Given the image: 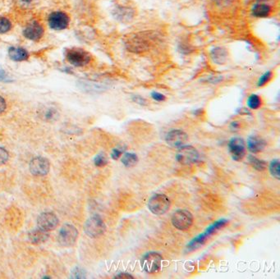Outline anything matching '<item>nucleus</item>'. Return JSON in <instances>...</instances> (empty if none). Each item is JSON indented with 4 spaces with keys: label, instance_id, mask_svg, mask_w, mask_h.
Segmentation results:
<instances>
[{
    "label": "nucleus",
    "instance_id": "obj_1",
    "mask_svg": "<svg viewBox=\"0 0 280 279\" xmlns=\"http://www.w3.org/2000/svg\"><path fill=\"white\" fill-rule=\"evenodd\" d=\"M158 38V35L152 31H139L128 34L125 38V47L127 51L136 55L148 52Z\"/></svg>",
    "mask_w": 280,
    "mask_h": 279
},
{
    "label": "nucleus",
    "instance_id": "obj_2",
    "mask_svg": "<svg viewBox=\"0 0 280 279\" xmlns=\"http://www.w3.org/2000/svg\"><path fill=\"white\" fill-rule=\"evenodd\" d=\"M137 14L136 7L128 0H121L116 2L113 7V16L122 22H130L134 19Z\"/></svg>",
    "mask_w": 280,
    "mask_h": 279
},
{
    "label": "nucleus",
    "instance_id": "obj_3",
    "mask_svg": "<svg viewBox=\"0 0 280 279\" xmlns=\"http://www.w3.org/2000/svg\"><path fill=\"white\" fill-rule=\"evenodd\" d=\"M65 57L67 62L75 67H84L91 61V55L80 48H70L66 50Z\"/></svg>",
    "mask_w": 280,
    "mask_h": 279
},
{
    "label": "nucleus",
    "instance_id": "obj_4",
    "mask_svg": "<svg viewBox=\"0 0 280 279\" xmlns=\"http://www.w3.org/2000/svg\"><path fill=\"white\" fill-rule=\"evenodd\" d=\"M71 18L67 12L57 10L49 14L47 22L50 27L55 31H63L70 25Z\"/></svg>",
    "mask_w": 280,
    "mask_h": 279
},
{
    "label": "nucleus",
    "instance_id": "obj_5",
    "mask_svg": "<svg viewBox=\"0 0 280 279\" xmlns=\"http://www.w3.org/2000/svg\"><path fill=\"white\" fill-rule=\"evenodd\" d=\"M163 258L157 252H149L141 260V268L149 274H155L161 270Z\"/></svg>",
    "mask_w": 280,
    "mask_h": 279
},
{
    "label": "nucleus",
    "instance_id": "obj_6",
    "mask_svg": "<svg viewBox=\"0 0 280 279\" xmlns=\"http://www.w3.org/2000/svg\"><path fill=\"white\" fill-rule=\"evenodd\" d=\"M78 231L73 225L64 224L60 228L57 235V241L62 246L69 247L74 245L77 241Z\"/></svg>",
    "mask_w": 280,
    "mask_h": 279
},
{
    "label": "nucleus",
    "instance_id": "obj_7",
    "mask_svg": "<svg viewBox=\"0 0 280 279\" xmlns=\"http://www.w3.org/2000/svg\"><path fill=\"white\" fill-rule=\"evenodd\" d=\"M148 208L154 215H165L169 210V199L164 194H156L150 199Z\"/></svg>",
    "mask_w": 280,
    "mask_h": 279
},
{
    "label": "nucleus",
    "instance_id": "obj_8",
    "mask_svg": "<svg viewBox=\"0 0 280 279\" xmlns=\"http://www.w3.org/2000/svg\"><path fill=\"white\" fill-rule=\"evenodd\" d=\"M106 229L105 223L98 215L90 218L84 225L85 232L92 238H96L103 235Z\"/></svg>",
    "mask_w": 280,
    "mask_h": 279
},
{
    "label": "nucleus",
    "instance_id": "obj_9",
    "mask_svg": "<svg viewBox=\"0 0 280 279\" xmlns=\"http://www.w3.org/2000/svg\"><path fill=\"white\" fill-rule=\"evenodd\" d=\"M176 159L181 165H192L199 160V153L193 146H182L177 151Z\"/></svg>",
    "mask_w": 280,
    "mask_h": 279
},
{
    "label": "nucleus",
    "instance_id": "obj_10",
    "mask_svg": "<svg viewBox=\"0 0 280 279\" xmlns=\"http://www.w3.org/2000/svg\"><path fill=\"white\" fill-rule=\"evenodd\" d=\"M193 217L189 211L179 210L172 215V223L176 228L179 230H187L192 226Z\"/></svg>",
    "mask_w": 280,
    "mask_h": 279
},
{
    "label": "nucleus",
    "instance_id": "obj_11",
    "mask_svg": "<svg viewBox=\"0 0 280 279\" xmlns=\"http://www.w3.org/2000/svg\"><path fill=\"white\" fill-rule=\"evenodd\" d=\"M45 33L43 25L37 20H31L23 29V36L30 41H37Z\"/></svg>",
    "mask_w": 280,
    "mask_h": 279
},
{
    "label": "nucleus",
    "instance_id": "obj_12",
    "mask_svg": "<svg viewBox=\"0 0 280 279\" xmlns=\"http://www.w3.org/2000/svg\"><path fill=\"white\" fill-rule=\"evenodd\" d=\"M29 167L32 174L41 177V176H45L50 172L51 164L46 158L36 157L32 159L29 165Z\"/></svg>",
    "mask_w": 280,
    "mask_h": 279
},
{
    "label": "nucleus",
    "instance_id": "obj_13",
    "mask_svg": "<svg viewBox=\"0 0 280 279\" xmlns=\"http://www.w3.org/2000/svg\"><path fill=\"white\" fill-rule=\"evenodd\" d=\"M188 140L187 134L182 130L174 129L168 131L166 136V143L173 148H180L184 146Z\"/></svg>",
    "mask_w": 280,
    "mask_h": 279
},
{
    "label": "nucleus",
    "instance_id": "obj_14",
    "mask_svg": "<svg viewBox=\"0 0 280 279\" xmlns=\"http://www.w3.org/2000/svg\"><path fill=\"white\" fill-rule=\"evenodd\" d=\"M228 150L235 161L242 160L246 155V147L243 139L240 137L231 139L228 142Z\"/></svg>",
    "mask_w": 280,
    "mask_h": 279
},
{
    "label": "nucleus",
    "instance_id": "obj_15",
    "mask_svg": "<svg viewBox=\"0 0 280 279\" xmlns=\"http://www.w3.org/2000/svg\"><path fill=\"white\" fill-rule=\"evenodd\" d=\"M37 224L40 228L45 231H52L58 225V219L54 213L45 212L39 215Z\"/></svg>",
    "mask_w": 280,
    "mask_h": 279
},
{
    "label": "nucleus",
    "instance_id": "obj_16",
    "mask_svg": "<svg viewBox=\"0 0 280 279\" xmlns=\"http://www.w3.org/2000/svg\"><path fill=\"white\" fill-rule=\"evenodd\" d=\"M273 7L269 2L265 1H257L254 2L251 8V12L253 17L256 18H266L273 13Z\"/></svg>",
    "mask_w": 280,
    "mask_h": 279
},
{
    "label": "nucleus",
    "instance_id": "obj_17",
    "mask_svg": "<svg viewBox=\"0 0 280 279\" xmlns=\"http://www.w3.org/2000/svg\"><path fill=\"white\" fill-rule=\"evenodd\" d=\"M213 7L219 12H230L237 7L240 0H211Z\"/></svg>",
    "mask_w": 280,
    "mask_h": 279
},
{
    "label": "nucleus",
    "instance_id": "obj_18",
    "mask_svg": "<svg viewBox=\"0 0 280 279\" xmlns=\"http://www.w3.org/2000/svg\"><path fill=\"white\" fill-rule=\"evenodd\" d=\"M247 149L254 154L261 152L266 148V142L263 138L258 136H251L247 139Z\"/></svg>",
    "mask_w": 280,
    "mask_h": 279
},
{
    "label": "nucleus",
    "instance_id": "obj_19",
    "mask_svg": "<svg viewBox=\"0 0 280 279\" xmlns=\"http://www.w3.org/2000/svg\"><path fill=\"white\" fill-rule=\"evenodd\" d=\"M28 237L31 243L41 244L48 240L49 233L48 231H45L38 227L29 231Z\"/></svg>",
    "mask_w": 280,
    "mask_h": 279
},
{
    "label": "nucleus",
    "instance_id": "obj_20",
    "mask_svg": "<svg viewBox=\"0 0 280 279\" xmlns=\"http://www.w3.org/2000/svg\"><path fill=\"white\" fill-rule=\"evenodd\" d=\"M8 56L11 59L16 62H22L28 59L29 54L25 49L19 47H10L8 49Z\"/></svg>",
    "mask_w": 280,
    "mask_h": 279
},
{
    "label": "nucleus",
    "instance_id": "obj_21",
    "mask_svg": "<svg viewBox=\"0 0 280 279\" xmlns=\"http://www.w3.org/2000/svg\"><path fill=\"white\" fill-rule=\"evenodd\" d=\"M211 59L217 64H224L227 62V51L222 47H216L211 52Z\"/></svg>",
    "mask_w": 280,
    "mask_h": 279
},
{
    "label": "nucleus",
    "instance_id": "obj_22",
    "mask_svg": "<svg viewBox=\"0 0 280 279\" xmlns=\"http://www.w3.org/2000/svg\"><path fill=\"white\" fill-rule=\"evenodd\" d=\"M40 1L41 0H14V3L20 9L31 10L36 7Z\"/></svg>",
    "mask_w": 280,
    "mask_h": 279
},
{
    "label": "nucleus",
    "instance_id": "obj_23",
    "mask_svg": "<svg viewBox=\"0 0 280 279\" xmlns=\"http://www.w3.org/2000/svg\"><path fill=\"white\" fill-rule=\"evenodd\" d=\"M247 105L250 110H258L259 108H261L262 105V100H261V96H259L256 94H252L247 98Z\"/></svg>",
    "mask_w": 280,
    "mask_h": 279
},
{
    "label": "nucleus",
    "instance_id": "obj_24",
    "mask_svg": "<svg viewBox=\"0 0 280 279\" xmlns=\"http://www.w3.org/2000/svg\"><path fill=\"white\" fill-rule=\"evenodd\" d=\"M138 157L134 153H125L122 158V163L126 167H130L137 165Z\"/></svg>",
    "mask_w": 280,
    "mask_h": 279
},
{
    "label": "nucleus",
    "instance_id": "obj_25",
    "mask_svg": "<svg viewBox=\"0 0 280 279\" xmlns=\"http://www.w3.org/2000/svg\"><path fill=\"white\" fill-rule=\"evenodd\" d=\"M248 161L250 165L257 171H264L267 167V164L264 160H259L257 158L255 157L253 155H249L248 156Z\"/></svg>",
    "mask_w": 280,
    "mask_h": 279
},
{
    "label": "nucleus",
    "instance_id": "obj_26",
    "mask_svg": "<svg viewBox=\"0 0 280 279\" xmlns=\"http://www.w3.org/2000/svg\"><path fill=\"white\" fill-rule=\"evenodd\" d=\"M12 27V23L9 18L0 16V34L7 33Z\"/></svg>",
    "mask_w": 280,
    "mask_h": 279
},
{
    "label": "nucleus",
    "instance_id": "obj_27",
    "mask_svg": "<svg viewBox=\"0 0 280 279\" xmlns=\"http://www.w3.org/2000/svg\"><path fill=\"white\" fill-rule=\"evenodd\" d=\"M273 75L274 73L272 71H266L265 73H263L259 77L256 85H257L258 87H262V86H266V84H268L271 81V79L273 78Z\"/></svg>",
    "mask_w": 280,
    "mask_h": 279
},
{
    "label": "nucleus",
    "instance_id": "obj_28",
    "mask_svg": "<svg viewBox=\"0 0 280 279\" xmlns=\"http://www.w3.org/2000/svg\"><path fill=\"white\" fill-rule=\"evenodd\" d=\"M42 114H43L44 119L46 121H54L57 117V110H55L53 108H48L44 110Z\"/></svg>",
    "mask_w": 280,
    "mask_h": 279
},
{
    "label": "nucleus",
    "instance_id": "obj_29",
    "mask_svg": "<svg viewBox=\"0 0 280 279\" xmlns=\"http://www.w3.org/2000/svg\"><path fill=\"white\" fill-rule=\"evenodd\" d=\"M280 160L278 159L274 160L270 165V172L271 174L276 178L280 179Z\"/></svg>",
    "mask_w": 280,
    "mask_h": 279
},
{
    "label": "nucleus",
    "instance_id": "obj_30",
    "mask_svg": "<svg viewBox=\"0 0 280 279\" xmlns=\"http://www.w3.org/2000/svg\"><path fill=\"white\" fill-rule=\"evenodd\" d=\"M94 163H95V165L97 167H104V166H106L107 165L108 160H107V157H106V155L103 154V153H101V154H99L95 157Z\"/></svg>",
    "mask_w": 280,
    "mask_h": 279
},
{
    "label": "nucleus",
    "instance_id": "obj_31",
    "mask_svg": "<svg viewBox=\"0 0 280 279\" xmlns=\"http://www.w3.org/2000/svg\"><path fill=\"white\" fill-rule=\"evenodd\" d=\"M86 277V272L82 268L76 267L72 270L71 278L73 279H84Z\"/></svg>",
    "mask_w": 280,
    "mask_h": 279
},
{
    "label": "nucleus",
    "instance_id": "obj_32",
    "mask_svg": "<svg viewBox=\"0 0 280 279\" xmlns=\"http://www.w3.org/2000/svg\"><path fill=\"white\" fill-rule=\"evenodd\" d=\"M151 98L153 99L154 101H157V102H162L166 100V97L165 95L157 91H153L151 94Z\"/></svg>",
    "mask_w": 280,
    "mask_h": 279
},
{
    "label": "nucleus",
    "instance_id": "obj_33",
    "mask_svg": "<svg viewBox=\"0 0 280 279\" xmlns=\"http://www.w3.org/2000/svg\"><path fill=\"white\" fill-rule=\"evenodd\" d=\"M8 153L2 147H0V165H4L8 160Z\"/></svg>",
    "mask_w": 280,
    "mask_h": 279
},
{
    "label": "nucleus",
    "instance_id": "obj_34",
    "mask_svg": "<svg viewBox=\"0 0 280 279\" xmlns=\"http://www.w3.org/2000/svg\"><path fill=\"white\" fill-rule=\"evenodd\" d=\"M122 153H123V150L120 148H115L113 149L111 153V157L113 160H117L120 156L122 155Z\"/></svg>",
    "mask_w": 280,
    "mask_h": 279
},
{
    "label": "nucleus",
    "instance_id": "obj_35",
    "mask_svg": "<svg viewBox=\"0 0 280 279\" xmlns=\"http://www.w3.org/2000/svg\"><path fill=\"white\" fill-rule=\"evenodd\" d=\"M132 101H134L135 103H137L140 105H146V101L143 97H141V96H132Z\"/></svg>",
    "mask_w": 280,
    "mask_h": 279
},
{
    "label": "nucleus",
    "instance_id": "obj_36",
    "mask_svg": "<svg viewBox=\"0 0 280 279\" xmlns=\"http://www.w3.org/2000/svg\"><path fill=\"white\" fill-rule=\"evenodd\" d=\"M6 108H7L6 101H5L4 99L2 98V96H0V113L4 112Z\"/></svg>",
    "mask_w": 280,
    "mask_h": 279
},
{
    "label": "nucleus",
    "instance_id": "obj_37",
    "mask_svg": "<svg viewBox=\"0 0 280 279\" xmlns=\"http://www.w3.org/2000/svg\"><path fill=\"white\" fill-rule=\"evenodd\" d=\"M115 278L116 279H132L131 275H127V274H120V275H117Z\"/></svg>",
    "mask_w": 280,
    "mask_h": 279
},
{
    "label": "nucleus",
    "instance_id": "obj_38",
    "mask_svg": "<svg viewBox=\"0 0 280 279\" xmlns=\"http://www.w3.org/2000/svg\"><path fill=\"white\" fill-rule=\"evenodd\" d=\"M231 128L233 129V130H236V129L239 128V125H238V122H232V124H231Z\"/></svg>",
    "mask_w": 280,
    "mask_h": 279
}]
</instances>
